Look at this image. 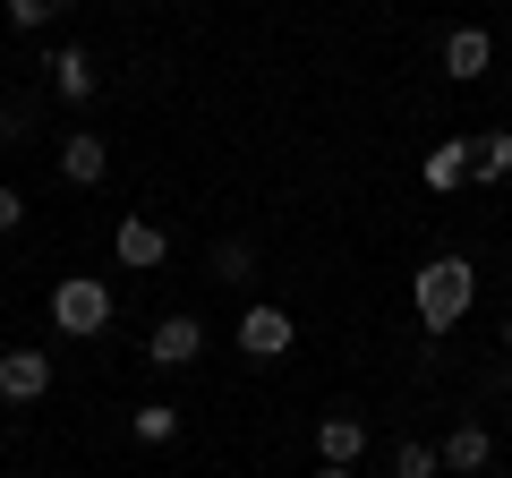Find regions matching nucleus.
I'll return each mask as SVG.
<instances>
[{"label": "nucleus", "instance_id": "f257e3e1", "mask_svg": "<svg viewBox=\"0 0 512 478\" xmlns=\"http://www.w3.org/2000/svg\"><path fill=\"white\" fill-rule=\"evenodd\" d=\"M470 299H478V265L470 257H427L419 274H410V308H419L427 333H453L461 316H470Z\"/></svg>", "mask_w": 512, "mask_h": 478}, {"label": "nucleus", "instance_id": "f03ea898", "mask_svg": "<svg viewBox=\"0 0 512 478\" xmlns=\"http://www.w3.org/2000/svg\"><path fill=\"white\" fill-rule=\"evenodd\" d=\"M52 325L69 333V342L103 333V325H111V282H103V274H60V282H52Z\"/></svg>", "mask_w": 512, "mask_h": 478}, {"label": "nucleus", "instance_id": "7ed1b4c3", "mask_svg": "<svg viewBox=\"0 0 512 478\" xmlns=\"http://www.w3.org/2000/svg\"><path fill=\"white\" fill-rule=\"evenodd\" d=\"M43 393H52V350H0V402H43Z\"/></svg>", "mask_w": 512, "mask_h": 478}, {"label": "nucleus", "instance_id": "20e7f679", "mask_svg": "<svg viewBox=\"0 0 512 478\" xmlns=\"http://www.w3.org/2000/svg\"><path fill=\"white\" fill-rule=\"evenodd\" d=\"M111 248H120V265H128V274H154V265L171 257V239H163V222H154V214H120Z\"/></svg>", "mask_w": 512, "mask_h": 478}, {"label": "nucleus", "instance_id": "39448f33", "mask_svg": "<svg viewBox=\"0 0 512 478\" xmlns=\"http://www.w3.org/2000/svg\"><path fill=\"white\" fill-rule=\"evenodd\" d=\"M291 316L282 308H265V299H256V308H239V350H248V359H291Z\"/></svg>", "mask_w": 512, "mask_h": 478}, {"label": "nucleus", "instance_id": "423d86ee", "mask_svg": "<svg viewBox=\"0 0 512 478\" xmlns=\"http://www.w3.org/2000/svg\"><path fill=\"white\" fill-rule=\"evenodd\" d=\"M487 69H495V35L487 26H453V35H444V77H453V86H478Z\"/></svg>", "mask_w": 512, "mask_h": 478}, {"label": "nucleus", "instance_id": "0eeeda50", "mask_svg": "<svg viewBox=\"0 0 512 478\" xmlns=\"http://www.w3.org/2000/svg\"><path fill=\"white\" fill-rule=\"evenodd\" d=\"M197 350H205L197 316H163V325L146 333V359H154V368H197Z\"/></svg>", "mask_w": 512, "mask_h": 478}, {"label": "nucleus", "instance_id": "6e6552de", "mask_svg": "<svg viewBox=\"0 0 512 478\" xmlns=\"http://www.w3.org/2000/svg\"><path fill=\"white\" fill-rule=\"evenodd\" d=\"M359 453H367V419H350V410H325V419H316V461H325V470H350Z\"/></svg>", "mask_w": 512, "mask_h": 478}, {"label": "nucleus", "instance_id": "1a4fd4ad", "mask_svg": "<svg viewBox=\"0 0 512 478\" xmlns=\"http://www.w3.org/2000/svg\"><path fill=\"white\" fill-rule=\"evenodd\" d=\"M436 453H444V470H453V478H478V470L495 461V436H487V419H461Z\"/></svg>", "mask_w": 512, "mask_h": 478}, {"label": "nucleus", "instance_id": "9d476101", "mask_svg": "<svg viewBox=\"0 0 512 478\" xmlns=\"http://www.w3.org/2000/svg\"><path fill=\"white\" fill-rule=\"evenodd\" d=\"M43 69H52V94H60V103H94V60L77 52V43H60Z\"/></svg>", "mask_w": 512, "mask_h": 478}, {"label": "nucleus", "instance_id": "9b49d317", "mask_svg": "<svg viewBox=\"0 0 512 478\" xmlns=\"http://www.w3.org/2000/svg\"><path fill=\"white\" fill-rule=\"evenodd\" d=\"M60 171H69L77 188H94V180H103V171H111V146H103V137H94V129L60 137Z\"/></svg>", "mask_w": 512, "mask_h": 478}, {"label": "nucleus", "instance_id": "f8f14e48", "mask_svg": "<svg viewBox=\"0 0 512 478\" xmlns=\"http://www.w3.org/2000/svg\"><path fill=\"white\" fill-rule=\"evenodd\" d=\"M512 171V129H478L470 137V180H504Z\"/></svg>", "mask_w": 512, "mask_h": 478}, {"label": "nucleus", "instance_id": "ddd939ff", "mask_svg": "<svg viewBox=\"0 0 512 478\" xmlns=\"http://www.w3.org/2000/svg\"><path fill=\"white\" fill-rule=\"evenodd\" d=\"M461 180H470V137H444L427 154V188H461Z\"/></svg>", "mask_w": 512, "mask_h": 478}, {"label": "nucleus", "instance_id": "4468645a", "mask_svg": "<svg viewBox=\"0 0 512 478\" xmlns=\"http://www.w3.org/2000/svg\"><path fill=\"white\" fill-rule=\"evenodd\" d=\"M128 427H137V444H171V436H180V410H171V402H137Z\"/></svg>", "mask_w": 512, "mask_h": 478}, {"label": "nucleus", "instance_id": "2eb2a0df", "mask_svg": "<svg viewBox=\"0 0 512 478\" xmlns=\"http://www.w3.org/2000/svg\"><path fill=\"white\" fill-rule=\"evenodd\" d=\"M248 265H256L248 239H222V248H214V282H248Z\"/></svg>", "mask_w": 512, "mask_h": 478}, {"label": "nucleus", "instance_id": "dca6fc26", "mask_svg": "<svg viewBox=\"0 0 512 478\" xmlns=\"http://www.w3.org/2000/svg\"><path fill=\"white\" fill-rule=\"evenodd\" d=\"M436 470H444L436 444H402V453H393V478H436Z\"/></svg>", "mask_w": 512, "mask_h": 478}, {"label": "nucleus", "instance_id": "f3484780", "mask_svg": "<svg viewBox=\"0 0 512 478\" xmlns=\"http://www.w3.org/2000/svg\"><path fill=\"white\" fill-rule=\"evenodd\" d=\"M0 18L18 26V35H35V26H52L60 9H52V0H0Z\"/></svg>", "mask_w": 512, "mask_h": 478}, {"label": "nucleus", "instance_id": "a211bd4d", "mask_svg": "<svg viewBox=\"0 0 512 478\" xmlns=\"http://www.w3.org/2000/svg\"><path fill=\"white\" fill-rule=\"evenodd\" d=\"M18 222H26V197H18V188H0V231H18Z\"/></svg>", "mask_w": 512, "mask_h": 478}, {"label": "nucleus", "instance_id": "6ab92c4d", "mask_svg": "<svg viewBox=\"0 0 512 478\" xmlns=\"http://www.w3.org/2000/svg\"><path fill=\"white\" fill-rule=\"evenodd\" d=\"M316 478H350V470H325V461H316Z\"/></svg>", "mask_w": 512, "mask_h": 478}, {"label": "nucleus", "instance_id": "aec40b11", "mask_svg": "<svg viewBox=\"0 0 512 478\" xmlns=\"http://www.w3.org/2000/svg\"><path fill=\"white\" fill-rule=\"evenodd\" d=\"M504 350H512V316H504Z\"/></svg>", "mask_w": 512, "mask_h": 478}, {"label": "nucleus", "instance_id": "412c9836", "mask_svg": "<svg viewBox=\"0 0 512 478\" xmlns=\"http://www.w3.org/2000/svg\"><path fill=\"white\" fill-rule=\"evenodd\" d=\"M52 9H77V0H52Z\"/></svg>", "mask_w": 512, "mask_h": 478}]
</instances>
